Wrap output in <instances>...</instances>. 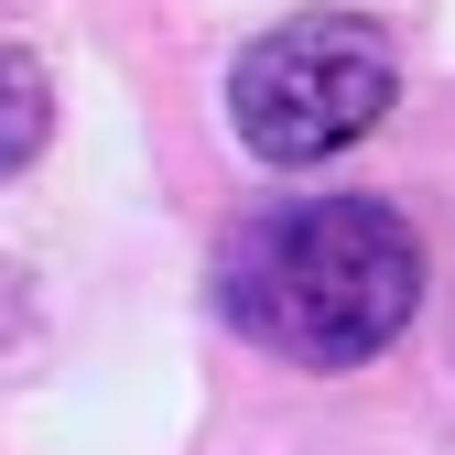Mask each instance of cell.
<instances>
[{
	"mask_svg": "<svg viewBox=\"0 0 455 455\" xmlns=\"http://www.w3.org/2000/svg\"><path fill=\"white\" fill-rule=\"evenodd\" d=\"M390 98H402L390 33L358 22V12H304V22L260 33L239 66H228V120H239V141L260 163H282V174L369 141L390 120Z\"/></svg>",
	"mask_w": 455,
	"mask_h": 455,
	"instance_id": "2",
	"label": "cell"
},
{
	"mask_svg": "<svg viewBox=\"0 0 455 455\" xmlns=\"http://www.w3.org/2000/svg\"><path fill=\"white\" fill-rule=\"evenodd\" d=\"M44 120H54V98H44V66H33V54H0V185H12L22 163L44 152Z\"/></svg>",
	"mask_w": 455,
	"mask_h": 455,
	"instance_id": "3",
	"label": "cell"
},
{
	"mask_svg": "<svg viewBox=\"0 0 455 455\" xmlns=\"http://www.w3.org/2000/svg\"><path fill=\"white\" fill-rule=\"evenodd\" d=\"M228 325L271 358L304 369H358L423 304V239L369 196H315V206H271L239 228V250L217 271Z\"/></svg>",
	"mask_w": 455,
	"mask_h": 455,
	"instance_id": "1",
	"label": "cell"
}]
</instances>
